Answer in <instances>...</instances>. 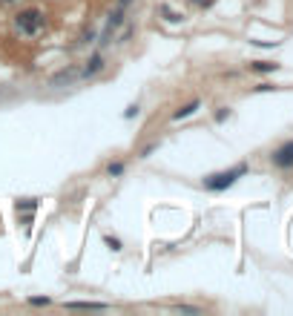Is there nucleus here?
<instances>
[{
	"instance_id": "f257e3e1",
	"label": "nucleus",
	"mask_w": 293,
	"mask_h": 316,
	"mask_svg": "<svg viewBox=\"0 0 293 316\" xmlns=\"http://www.w3.org/2000/svg\"><path fill=\"white\" fill-rule=\"evenodd\" d=\"M247 173V167L244 164H239V167H233V170H227V173H216V176H207L204 178V187L207 190H224V187H230L233 181L239 176H244Z\"/></svg>"
},
{
	"instance_id": "f03ea898",
	"label": "nucleus",
	"mask_w": 293,
	"mask_h": 316,
	"mask_svg": "<svg viewBox=\"0 0 293 316\" xmlns=\"http://www.w3.org/2000/svg\"><path fill=\"white\" fill-rule=\"evenodd\" d=\"M18 26L26 32V35H35L37 29L44 26V15L37 9H26V12H20L18 15Z\"/></svg>"
},
{
	"instance_id": "7ed1b4c3",
	"label": "nucleus",
	"mask_w": 293,
	"mask_h": 316,
	"mask_svg": "<svg viewBox=\"0 0 293 316\" xmlns=\"http://www.w3.org/2000/svg\"><path fill=\"white\" fill-rule=\"evenodd\" d=\"M127 3H130V0H118V6L112 9V15H109V23H107V32H104V44H109V35H112L118 26H121L124 12H127Z\"/></svg>"
},
{
	"instance_id": "20e7f679",
	"label": "nucleus",
	"mask_w": 293,
	"mask_h": 316,
	"mask_svg": "<svg viewBox=\"0 0 293 316\" xmlns=\"http://www.w3.org/2000/svg\"><path fill=\"white\" fill-rule=\"evenodd\" d=\"M273 164H279V167H293V141L276 149V152H273Z\"/></svg>"
},
{
	"instance_id": "39448f33",
	"label": "nucleus",
	"mask_w": 293,
	"mask_h": 316,
	"mask_svg": "<svg viewBox=\"0 0 293 316\" xmlns=\"http://www.w3.org/2000/svg\"><path fill=\"white\" fill-rule=\"evenodd\" d=\"M69 310H107V305H101V302H69Z\"/></svg>"
},
{
	"instance_id": "423d86ee",
	"label": "nucleus",
	"mask_w": 293,
	"mask_h": 316,
	"mask_svg": "<svg viewBox=\"0 0 293 316\" xmlns=\"http://www.w3.org/2000/svg\"><path fill=\"white\" fill-rule=\"evenodd\" d=\"M75 78H80V72L78 69H66V72H61L58 78H52V87H61L63 81H66V84H72Z\"/></svg>"
},
{
	"instance_id": "0eeeda50",
	"label": "nucleus",
	"mask_w": 293,
	"mask_h": 316,
	"mask_svg": "<svg viewBox=\"0 0 293 316\" xmlns=\"http://www.w3.org/2000/svg\"><path fill=\"white\" fill-rule=\"evenodd\" d=\"M195 109H198V101H193V104L181 106V109H178V112H173V121H181V118H187V115H193Z\"/></svg>"
},
{
	"instance_id": "6e6552de",
	"label": "nucleus",
	"mask_w": 293,
	"mask_h": 316,
	"mask_svg": "<svg viewBox=\"0 0 293 316\" xmlns=\"http://www.w3.org/2000/svg\"><path fill=\"white\" fill-rule=\"evenodd\" d=\"M101 66H104V58H101V55H95V58L89 61V66H87L83 72H80V75H95V72L101 69Z\"/></svg>"
},
{
	"instance_id": "1a4fd4ad",
	"label": "nucleus",
	"mask_w": 293,
	"mask_h": 316,
	"mask_svg": "<svg viewBox=\"0 0 293 316\" xmlns=\"http://www.w3.org/2000/svg\"><path fill=\"white\" fill-rule=\"evenodd\" d=\"M121 173H124L121 164H109V176H121Z\"/></svg>"
},
{
	"instance_id": "9d476101",
	"label": "nucleus",
	"mask_w": 293,
	"mask_h": 316,
	"mask_svg": "<svg viewBox=\"0 0 293 316\" xmlns=\"http://www.w3.org/2000/svg\"><path fill=\"white\" fill-rule=\"evenodd\" d=\"M256 69H262V72H270V69H276V63H256Z\"/></svg>"
}]
</instances>
